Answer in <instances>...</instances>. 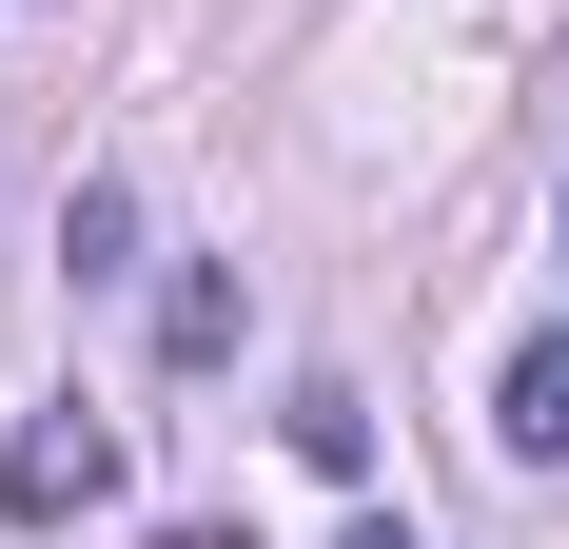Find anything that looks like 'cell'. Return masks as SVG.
<instances>
[{
    "mask_svg": "<svg viewBox=\"0 0 569 549\" xmlns=\"http://www.w3.org/2000/svg\"><path fill=\"white\" fill-rule=\"evenodd\" d=\"M295 451H315V471H373V412H353V392L315 373V392H295Z\"/></svg>",
    "mask_w": 569,
    "mask_h": 549,
    "instance_id": "5",
    "label": "cell"
},
{
    "mask_svg": "<svg viewBox=\"0 0 569 549\" xmlns=\"http://www.w3.org/2000/svg\"><path fill=\"white\" fill-rule=\"evenodd\" d=\"M335 549H412V530H393V510H373V530H335Z\"/></svg>",
    "mask_w": 569,
    "mask_h": 549,
    "instance_id": "6",
    "label": "cell"
},
{
    "mask_svg": "<svg viewBox=\"0 0 569 549\" xmlns=\"http://www.w3.org/2000/svg\"><path fill=\"white\" fill-rule=\"evenodd\" d=\"M59 274H79V295H99V274H138V197H118V177H79V197H59Z\"/></svg>",
    "mask_w": 569,
    "mask_h": 549,
    "instance_id": "3",
    "label": "cell"
},
{
    "mask_svg": "<svg viewBox=\"0 0 569 549\" xmlns=\"http://www.w3.org/2000/svg\"><path fill=\"white\" fill-rule=\"evenodd\" d=\"M0 510H20V530H99V510H118V432H79V412H20V451H0Z\"/></svg>",
    "mask_w": 569,
    "mask_h": 549,
    "instance_id": "1",
    "label": "cell"
},
{
    "mask_svg": "<svg viewBox=\"0 0 569 549\" xmlns=\"http://www.w3.org/2000/svg\"><path fill=\"white\" fill-rule=\"evenodd\" d=\"M236 315H256L236 274H177V315H158V353H177V373H217V353H236Z\"/></svg>",
    "mask_w": 569,
    "mask_h": 549,
    "instance_id": "4",
    "label": "cell"
},
{
    "mask_svg": "<svg viewBox=\"0 0 569 549\" xmlns=\"http://www.w3.org/2000/svg\"><path fill=\"white\" fill-rule=\"evenodd\" d=\"M491 432L530 471H569V333H511V373H491Z\"/></svg>",
    "mask_w": 569,
    "mask_h": 549,
    "instance_id": "2",
    "label": "cell"
}]
</instances>
